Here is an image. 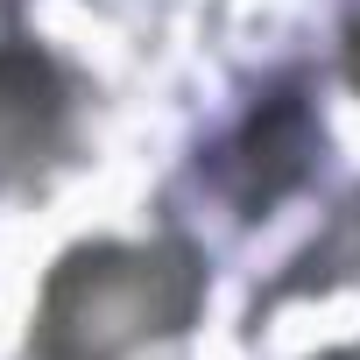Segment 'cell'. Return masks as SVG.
<instances>
[{
	"mask_svg": "<svg viewBox=\"0 0 360 360\" xmlns=\"http://www.w3.org/2000/svg\"><path fill=\"white\" fill-rule=\"evenodd\" d=\"M198 304V269L184 255H78L43 304V360H120L148 332H176Z\"/></svg>",
	"mask_w": 360,
	"mask_h": 360,
	"instance_id": "cell-1",
	"label": "cell"
},
{
	"mask_svg": "<svg viewBox=\"0 0 360 360\" xmlns=\"http://www.w3.org/2000/svg\"><path fill=\"white\" fill-rule=\"evenodd\" d=\"M304 155H311V120H304L297 99H276V106L248 127V141H240V169H248L240 198H248V205L283 198L297 176H304Z\"/></svg>",
	"mask_w": 360,
	"mask_h": 360,
	"instance_id": "cell-2",
	"label": "cell"
},
{
	"mask_svg": "<svg viewBox=\"0 0 360 360\" xmlns=\"http://www.w3.org/2000/svg\"><path fill=\"white\" fill-rule=\"evenodd\" d=\"M50 113H57L50 71L36 57H8V64H0V169H15L36 148V134H43Z\"/></svg>",
	"mask_w": 360,
	"mask_h": 360,
	"instance_id": "cell-3",
	"label": "cell"
}]
</instances>
